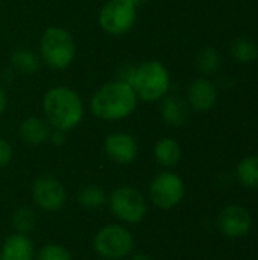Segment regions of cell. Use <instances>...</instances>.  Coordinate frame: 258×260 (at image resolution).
Wrapping results in <instances>:
<instances>
[{"instance_id":"obj_1","label":"cell","mask_w":258,"mask_h":260,"mask_svg":"<svg viewBox=\"0 0 258 260\" xmlns=\"http://www.w3.org/2000/svg\"><path fill=\"white\" fill-rule=\"evenodd\" d=\"M137 94L134 88L122 81L103 84L91 98V113L106 122L122 120L131 116L137 107Z\"/></svg>"},{"instance_id":"obj_2","label":"cell","mask_w":258,"mask_h":260,"mask_svg":"<svg viewBox=\"0 0 258 260\" xmlns=\"http://www.w3.org/2000/svg\"><path fill=\"white\" fill-rule=\"evenodd\" d=\"M46 122L59 131H71L84 117V104L79 94L64 85L52 87L43 98Z\"/></svg>"},{"instance_id":"obj_3","label":"cell","mask_w":258,"mask_h":260,"mask_svg":"<svg viewBox=\"0 0 258 260\" xmlns=\"http://www.w3.org/2000/svg\"><path fill=\"white\" fill-rule=\"evenodd\" d=\"M40 53L43 61L55 70L67 69L76 56L73 35L62 27H47L40 38Z\"/></svg>"},{"instance_id":"obj_4","label":"cell","mask_w":258,"mask_h":260,"mask_svg":"<svg viewBox=\"0 0 258 260\" xmlns=\"http://www.w3.org/2000/svg\"><path fill=\"white\" fill-rule=\"evenodd\" d=\"M131 87L137 98L155 102L163 99L170 88V75L160 61H146L135 67V75Z\"/></svg>"},{"instance_id":"obj_5","label":"cell","mask_w":258,"mask_h":260,"mask_svg":"<svg viewBox=\"0 0 258 260\" xmlns=\"http://www.w3.org/2000/svg\"><path fill=\"white\" fill-rule=\"evenodd\" d=\"M134 236L120 224H109L102 227L94 239V253L103 260H123L134 253Z\"/></svg>"},{"instance_id":"obj_6","label":"cell","mask_w":258,"mask_h":260,"mask_svg":"<svg viewBox=\"0 0 258 260\" xmlns=\"http://www.w3.org/2000/svg\"><path fill=\"white\" fill-rule=\"evenodd\" d=\"M111 213L123 224H140L148 215L146 197L131 186H120L114 189L106 200Z\"/></svg>"},{"instance_id":"obj_7","label":"cell","mask_w":258,"mask_h":260,"mask_svg":"<svg viewBox=\"0 0 258 260\" xmlns=\"http://www.w3.org/2000/svg\"><path fill=\"white\" fill-rule=\"evenodd\" d=\"M186 195V184L182 178L172 172L164 171L154 177L149 186V200L154 206H157L161 210H170L175 209Z\"/></svg>"},{"instance_id":"obj_8","label":"cell","mask_w":258,"mask_h":260,"mask_svg":"<svg viewBox=\"0 0 258 260\" xmlns=\"http://www.w3.org/2000/svg\"><path fill=\"white\" fill-rule=\"evenodd\" d=\"M137 20V8L129 0H109L99 12L100 27L114 37L128 34Z\"/></svg>"},{"instance_id":"obj_9","label":"cell","mask_w":258,"mask_h":260,"mask_svg":"<svg viewBox=\"0 0 258 260\" xmlns=\"http://www.w3.org/2000/svg\"><path fill=\"white\" fill-rule=\"evenodd\" d=\"M32 200L44 212H58L67 200L65 187L55 177H38L32 184Z\"/></svg>"},{"instance_id":"obj_10","label":"cell","mask_w":258,"mask_h":260,"mask_svg":"<svg viewBox=\"0 0 258 260\" xmlns=\"http://www.w3.org/2000/svg\"><path fill=\"white\" fill-rule=\"evenodd\" d=\"M252 215L248 209L239 204H230L224 207L217 218L220 233L228 239L245 238L252 230Z\"/></svg>"},{"instance_id":"obj_11","label":"cell","mask_w":258,"mask_h":260,"mask_svg":"<svg viewBox=\"0 0 258 260\" xmlns=\"http://www.w3.org/2000/svg\"><path fill=\"white\" fill-rule=\"evenodd\" d=\"M105 154L119 165H129L138 155V145L134 136L128 133H113L105 139Z\"/></svg>"},{"instance_id":"obj_12","label":"cell","mask_w":258,"mask_h":260,"mask_svg":"<svg viewBox=\"0 0 258 260\" xmlns=\"http://www.w3.org/2000/svg\"><path fill=\"white\" fill-rule=\"evenodd\" d=\"M186 101L189 102L190 108H193L195 111L207 113L217 102V90L210 79L198 78L190 84Z\"/></svg>"},{"instance_id":"obj_13","label":"cell","mask_w":258,"mask_h":260,"mask_svg":"<svg viewBox=\"0 0 258 260\" xmlns=\"http://www.w3.org/2000/svg\"><path fill=\"white\" fill-rule=\"evenodd\" d=\"M0 257L3 260H33L35 247L27 235L12 233L5 239L2 245Z\"/></svg>"},{"instance_id":"obj_14","label":"cell","mask_w":258,"mask_h":260,"mask_svg":"<svg viewBox=\"0 0 258 260\" xmlns=\"http://www.w3.org/2000/svg\"><path fill=\"white\" fill-rule=\"evenodd\" d=\"M160 113L163 120L170 126H182L190 117V105L181 96H164L161 101Z\"/></svg>"},{"instance_id":"obj_15","label":"cell","mask_w":258,"mask_h":260,"mask_svg":"<svg viewBox=\"0 0 258 260\" xmlns=\"http://www.w3.org/2000/svg\"><path fill=\"white\" fill-rule=\"evenodd\" d=\"M20 136L23 142L30 146H40L50 137V125L40 117H27L20 125Z\"/></svg>"},{"instance_id":"obj_16","label":"cell","mask_w":258,"mask_h":260,"mask_svg":"<svg viewBox=\"0 0 258 260\" xmlns=\"http://www.w3.org/2000/svg\"><path fill=\"white\" fill-rule=\"evenodd\" d=\"M154 157L160 166H163L166 169L175 168L181 161V157H182L181 145L172 137H164L155 143Z\"/></svg>"},{"instance_id":"obj_17","label":"cell","mask_w":258,"mask_h":260,"mask_svg":"<svg viewBox=\"0 0 258 260\" xmlns=\"http://www.w3.org/2000/svg\"><path fill=\"white\" fill-rule=\"evenodd\" d=\"M239 183L251 190H258V155L245 157L236 168Z\"/></svg>"},{"instance_id":"obj_18","label":"cell","mask_w":258,"mask_h":260,"mask_svg":"<svg viewBox=\"0 0 258 260\" xmlns=\"http://www.w3.org/2000/svg\"><path fill=\"white\" fill-rule=\"evenodd\" d=\"M36 224V213L30 207H18L11 215V225L14 229V233L20 235H29Z\"/></svg>"},{"instance_id":"obj_19","label":"cell","mask_w":258,"mask_h":260,"mask_svg":"<svg viewBox=\"0 0 258 260\" xmlns=\"http://www.w3.org/2000/svg\"><path fill=\"white\" fill-rule=\"evenodd\" d=\"M230 52L233 59L240 64H251L258 58V46L249 38H237Z\"/></svg>"},{"instance_id":"obj_20","label":"cell","mask_w":258,"mask_h":260,"mask_svg":"<svg viewBox=\"0 0 258 260\" xmlns=\"http://www.w3.org/2000/svg\"><path fill=\"white\" fill-rule=\"evenodd\" d=\"M222 64L220 53L214 47H204L196 55V66L204 75H214L219 72Z\"/></svg>"},{"instance_id":"obj_21","label":"cell","mask_w":258,"mask_h":260,"mask_svg":"<svg viewBox=\"0 0 258 260\" xmlns=\"http://www.w3.org/2000/svg\"><path fill=\"white\" fill-rule=\"evenodd\" d=\"M108 195L99 186H85L78 193V203L84 209H99L106 204Z\"/></svg>"},{"instance_id":"obj_22","label":"cell","mask_w":258,"mask_h":260,"mask_svg":"<svg viewBox=\"0 0 258 260\" xmlns=\"http://www.w3.org/2000/svg\"><path fill=\"white\" fill-rule=\"evenodd\" d=\"M11 62L23 73H27V75H32L38 70L40 67V62H38V58L33 52H30L29 49H24V47H18L17 50L12 52L11 55Z\"/></svg>"},{"instance_id":"obj_23","label":"cell","mask_w":258,"mask_h":260,"mask_svg":"<svg viewBox=\"0 0 258 260\" xmlns=\"http://www.w3.org/2000/svg\"><path fill=\"white\" fill-rule=\"evenodd\" d=\"M33 260H73L70 251L59 244H47L44 245Z\"/></svg>"},{"instance_id":"obj_24","label":"cell","mask_w":258,"mask_h":260,"mask_svg":"<svg viewBox=\"0 0 258 260\" xmlns=\"http://www.w3.org/2000/svg\"><path fill=\"white\" fill-rule=\"evenodd\" d=\"M12 146L9 145L8 140H5L3 137H0V168H5L11 163L12 160Z\"/></svg>"},{"instance_id":"obj_25","label":"cell","mask_w":258,"mask_h":260,"mask_svg":"<svg viewBox=\"0 0 258 260\" xmlns=\"http://www.w3.org/2000/svg\"><path fill=\"white\" fill-rule=\"evenodd\" d=\"M49 140L55 145V146H62L65 143V133L59 131V129H53L50 131V137Z\"/></svg>"},{"instance_id":"obj_26","label":"cell","mask_w":258,"mask_h":260,"mask_svg":"<svg viewBox=\"0 0 258 260\" xmlns=\"http://www.w3.org/2000/svg\"><path fill=\"white\" fill-rule=\"evenodd\" d=\"M5 110H6V94H5L3 88L0 87V116L5 113Z\"/></svg>"},{"instance_id":"obj_27","label":"cell","mask_w":258,"mask_h":260,"mask_svg":"<svg viewBox=\"0 0 258 260\" xmlns=\"http://www.w3.org/2000/svg\"><path fill=\"white\" fill-rule=\"evenodd\" d=\"M129 260H152V257L144 253H134V254H131Z\"/></svg>"},{"instance_id":"obj_28","label":"cell","mask_w":258,"mask_h":260,"mask_svg":"<svg viewBox=\"0 0 258 260\" xmlns=\"http://www.w3.org/2000/svg\"><path fill=\"white\" fill-rule=\"evenodd\" d=\"M129 2H131L135 8H138V6L144 5V2H146V0H129Z\"/></svg>"},{"instance_id":"obj_29","label":"cell","mask_w":258,"mask_h":260,"mask_svg":"<svg viewBox=\"0 0 258 260\" xmlns=\"http://www.w3.org/2000/svg\"><path fill=\"white\" fill-rule=\"evenodd\" d=\"M0 260H3V259H2V257H0Z\"/></svg>"}]
</instances>
